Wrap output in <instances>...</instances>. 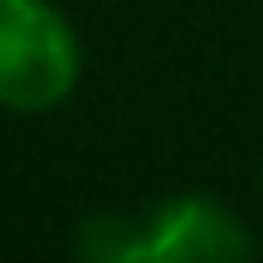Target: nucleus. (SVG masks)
Here are the masks:
<instances>
[{
    "label": "nucleus",
    "instance_id": "obj_1",
    "mask_svg": "<svg viewBox=\"0 0 263 263\" xmlns=\"http://www.w3.org/2000/svg\"><path fill=\"white\" fill-rule=\"evenodd\" d=\"M78 249L98 263H229L244 258L249 234L215 200H166L161 210L132 215H98L83 224Z\"/></svg>",
    "mask_w": 263,
    "mask_h": 263
},
{
    "label": "nucleus",
    "instance_id": "obj_2",
    "mask_svg": "<svg viewBox=\"0 0 263 263\" xmlns=\"http://www.w3.org/2000/svg\"><path fill=\"white\" fill-rule=\"evenodd\" d=\"M78 39L49 0H0V107H59L78 83Z\"/></svg>",
    "mask_w": 263,
    "mask_h": 263
}]
</instances>
